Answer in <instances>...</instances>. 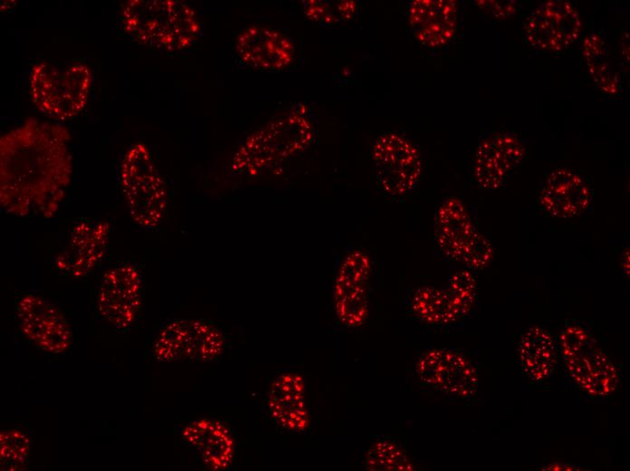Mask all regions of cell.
Masks as SVG:
<instances>
[{
  "mask_svg": "<svg viewBox=\"0 0 630 471\" xmlns=\"http://www.w3.org/2000/svg\"><path fill=\"white\" fill-rule=\"evenodd\" d=\"M266 406L272 420L285 430L302 433L310 426L306 386L298 373L285 372L272 381Z\"/></svg>",
  "mask_w": 630,
  "mask_h": 471,
  "instance_id": "20",
  "label": "cell"
},
{
  "mask_svg": "<svg viewBox=\"0 0 630 471\" xmlns=\"http://www.w3.org/2000/svg\"><path fill=\"white\" fill-rule=\"evenodd\" d=\"M142 303V279L132 264L111 267L104 273L97 295L100 316L117 330L129 328Z\"/></svg>",
  "mask_w": 630,
  "mask_h": 471,
  "instance_id": "12",
  "label": "cell"
},
{
  "mask_svg": "<svg viewBox=\"0 0 630 471\" xmlns=\"http://www.w3.org/2000/svg\"><path fill=\"white\" fill-rule=\"evenodd\" d=\"M406 20L416 42L430 48L442 47L456 34L457 5L450 0L410 1Z\"/></svg>",
  "mask_w": 630,
  "mask_h": 471,
  "instance_id": "19",
  "label": "cell"
},
{
  "mask_svg": "<svg viewBox=\"0 0 630 471\" xmlns=\"http://www.w3.org/2000/svg\"><path fill=\"white\" fill-rule=\"evenodd\" d=\"M445 290L463 318L469 316L477 300L475 276L469 271L455 273L449 278Z\"/></svg>",
  "mask_w": 630,
  "mask_h": 471,
  "instance_id": "27",
  "label": "cell"
},
{
  "mask_svg": "<svg viewBox=\"0 0 630 471\" xmlns=\"http://www.w3.org/2000/svg\"><path fill=\"white\" fill-rule=\"evenodd\" d=\"M582 54L591 78L597 89L607 95H616L621 91V80L616 72L611 51L598 33L585 36Z\"/></svg>",
  "mask_w": 630,
  "mask_h": 471,
  "instance_id": "24",
  "label": "cell"
},
{
  "mask_svg": "<svg viewBox=\"0 0 630 471\" xmlns=\"http://www.w3.org/2000/svg\"><path fill=\"white\" fill-rule=\"evenodd\" d=\"M71 133L60 122L27 118L0 137V206L20 217L52 218L72 180Z\"/></svg>",
  "mask_w": 630,
  "mask_h": 471,
  "instance_id": "1",
  "label": "cell"
},
{
  "mask_svg": "<svg viewBox=\"0 0 630 471\" xmlns=\"http://www.w3.org/2000/svg\"><path fill=\"white\" fill-rule=\"evenodd\" d=\"M540 470H551V471H560V470H565V471H575V470H582V468H579L578 466L573 465V464H568V463H560V462H555V463H550L545 466H540L539 467Z\"/></svg>",
  "mask_w": 630,
  "mask_h": 471,
  "instance_id": "30",
  "label": "cell"
},
{
  "mask_svg": "<svg viewBox=\"0 0 630 471\" xmlns=\"http://www.w3.org/2000/svg\"><path fill=\"white\" fill-rule=\"evenodd\" d=\"M434 243L448 260L469 269H482L492 259L489 239L476 230L466 206L457 197L444 200L435 213Z\"/></svg>",
  "mask_w": 630,
  "mask_h": 471,
  "instance_id": "7",
  "label": "cell"
},
{
  "mask_svg": "<svg viewBox=\"0 0 630 471\" xmlns=\"http://www.w3.org/2000/svg\"><path fill=\"white\" fill-rule=\"evenodd\" d=\"M414 371L421 385L446 396L467 399L477 394V366L463 351L426 349L418 356Z\"/></svg>",
  "mask_w": 630,
  "mask_h": 471,
  "instance_id": "9",
  "label": "cell"
},
{
  "mask_svg": "<svg viewBox=\"0 0 630 471\" xmlns=\"http://www.w3.org/2000/svg\"><path fill=\"white\" fill-rule=\"evenodd\" d=\"M314 137L310 121L299 112L253 133L235 153L233 168L255 175L309 147Z\"/></svg>",
  "mask_w": 630,
  "mask_h": 471,
  "instance_id": "6",
  "label": "cell"
},
{
  "mask_svg": "<svg viewBox=\"0 0 630 471\" xmlns=\"http://www.w3.org/2000/svg\"><path fill=\"white\" fill-rule=\"evenodd\" d=\"M119 186L132 221L145 229L158 227L167 208V189L145 144L137 142L123 155Z\"/></svg>",
  "mask_w": 630,
  "mask_h": 471,
  "instance_id": "5",
  "label": "cell"
},
{
  "mask_svg": "<svg viewBox=\"0 0 630 471\" xmlns=\"http://www.w3.org/2000/svg\"><path fill=\"white\" fill-rule=\"evenodd\" d=\"M364 468L368 470H414L401 444L392 437H379L364 451Z\"/></svg>",
  "mask_w": 630,
  "mask_h": 471,
  "instance_id": "25",
  "label": "cell"
},
{
  "mask_svg": "<svg viewBox=\"0 0 630 471\" xmlns=\"http://www.w3.org/2000/svg\"><path fill=\"white\" fill-rule=\"evenodd\" d=\"M225 349V337L215 326L200 320L176 319L160 331L153 353L158 360L164 362L181 359L211 361Z\"/></svg>",
  "mask_w": 630,
  "mask_h": 471,
  "instance_id": "10",
  "label": "cell"
},
{
  "mask_svg": "<svg viewBox=\"0 0 630 471\" xmlns=\"http://www.w3.org/2000/svg\"><path fill=\"white\" fill-rule=\"evenodd\" d=\"M581 16L567 0H549L539 5L525 18L524 41L543 52H560L580 36Z\"/></svg>",
  "mask_w": 630,
  "mask_h": 471,
  "instance_id": "11",
  "label": "cell"
},
{
  "mask_svg": "<svg viewBox=\"0 0 630 471\" xmlns=\"http://www.w3.org/2000/svg\"><path fill=\"white\" fill-rule=\"evenodd\" d=\"M358 6V1H303L307 18L322 26L336 25L340 22L353 20Z\"/></svg>",
  "mask_w": 630,
  "mask_h": 471,
  "instance_id": "26",
  "label": "cell"
},
{
  "mask_svg": "<svg viewBox=\"0 0 630 471\" xmlns=\"http://www.w3.org/2000/svg\"><path fill=\"white\" fill-rule=\"evenodd\" d=\"M91 82V71L84 63L62 67L42 61L35 62L30 70V98L40 112L64 122L84 110Z\"/></svg>",
  "mask_w": 630,
  "mask_h": 471,
  "instance_id": "3",
  "label": "cell"
},
{
  "mask_svg": "<svg viewBox=\"0 0 630 471\" xmlns=\"http://www.w3.org/2000/svg\"><path fill=\"white\" fill-rule=\"evenodd\" d=\"M594 195L587 181L565 168H556L545 179L539 196V208L548 216H582L592 208Z\"/></svg>",
  "mask_w": 630,
  "mask_h": 471,
  "instance_id": "17",
  "label": "cell"
},
{
  "mask_svg": "<svg viewBox=\"0 0 630 471\" xmlns=\"http://www.w3.org/2000/svg\"><path fill=\"white\" fill-rule=\"evenodd\" d=\"M362 251L348 255L335 279L333 300L336 315L347 327L362 324L368 312L371 258Z\"/></svg>",
  "mask_w": 630,
  "mask_h": 471,
  "instance_id": "14",
  "label": "cell"
},
{
  "mask_svg": "<svg viewBox=\"0 0 630 471\" xmlns=\"http://www.w3.org/2000/svg\"><path fill=\"white\" fill-rule=\"evenodd\" d=\"M477 5L495 18L504 19L516 12L514 1H477Z\"/></svg>",
  "mask_w": 630,
  "mask_h": 471,
  "instance_id": "29",
  "label": "cell"
},
{
  "mask_svg": "<svg viewBox=\"0 0 630 471\" xmlns=\"http://www.w3.org/2000/svg\"><path fill=\"white\" fill-rule=\"evenodd\" d=\"M184 439L196 448L204 463L212 470L230 466L234 457V439L222 421L200 418L189 422L182 430Z\"/></svg>",
  "mask_w": 630,
  "mask_h": 471,
  "instance_id": "21",
  "label": "cell"
},
{
  "mask_svg": "<svg viewBox=\"0 0 630 471\" xmlns=\"http://www.w3.org/2000/svg\"><path fill=\"white\" fill-rule=\"evenodd\" d=\"M109 222L82 218L72 226L67 242L55 258L59 271L73 277L90 274L103 259L109 245Z\"/></svg>",
  "mask_w": 630,
  "mask_h": 471,
  "instance_id": "15",
  "label": "cell"
},
{
  "mask_svg": "<svg viewBox=\"0 0 630 471\" xmlns=\"http://www.w3.org/2000/svg\"><path fill=\"white\" fill-rule=\"evenodd\" d=\"M558 338L566 372L576 387L593 397H606L616 389L618 369L586 323L567 322Z\"/></svg>",
  "mask_w": 630,
  "mask_h": 471,
  "instance_id": "4",
  "label": "cell"
},
{
  "mask_svg": "<svg viewBox=\"0 0 630 471\" xmlns=\"http://www.w3.org/2000/svg\"><path fill=\"white\" fill-rule=\"evenodd\" d=\"M15 312L21 332L34 346L61 352L71 345V324L51 301L28 293L18 301Z\"/></svg>",
  "mask_w": 630,
  "mask_h": 471,
  "instance_id": "13",
  "label": "cell"
},
{
  "mask_svg": "<svg viewBox=\"0 0 630 471\" xmlns=\"http://www.w3.org/2000/svg\"><path fill=\"white\" fill-rule=\"evenodd\" d=\"M238 60L245 66L269 71L288 67L294 57V44L284 33L265 26H251L235 41Z\"/></svg>",
  "mask_w": 630,
  "mask_h": 471,
  "instance_id": "18",
  "label": "cell"
},
{
  "mask_svg": "<svg viewBox=\"0 0 630 471\" xmlns=\"http://www.w3.org/2000/svg\"><path fill=\"white\" fill-rule=\"evenodd\" d=\"M119 26L135 43L166 52H182L199 42L202 25L195 10L177 0H128Z\"/></svg>",
  "mask_w": 630,
  "mask_h": 471,
  "instance_id": "2",
  "label": "cell"
},
{
  "mask_svg": "<svg viewBox=\"0 0 630 471\" xmlns=\"http://www.w3.org/2000/svg\"><path fill=\"white\" fill-rule=\"evenodd\" d=\"M558 342L544 328L535 326L523 332L518 346L522 373L536 383L547 381L558 362Z\"/></svg>",
  "mask_w": 630,
  "mask_h": 471,
  "instance_id": "22",
  "label": "cell"
},
{
  "mask_svg": "<svg viewBox=\"0 0 630 471\" xmlns=\"http://www.w3.org/2000/svg\"><path fill=\"white\" fill-rule=\"evenodd\" d=\"M406 310L408 314L434 328H449L463 320L445 288L415 289L406 300Z\"/></svg>",
  "mask_w": 630,
  "mask_h": 471,
  "instance_id": "23",
  "label": "cell"
},
{
  "mask_svg": "<svg viewBox=\"0 0 630 471\" xmlns=\"http://www.w3.org/2000/svg\"><path fill=\"white\" fill-rule=\"evenodd\" d=\"M527 147L514 133L485 134L478 142L474 160V178L485 189L502 187L524 160Z\"/></svg>",
  "mask_w": 630,
  "mask_h": 471,
  "instance_id": "16",
  "label": "cell"
},
{
  "mask_svg": "<svg viewBox=\"0 0 630 471\" xmlns=\"http://www.w3.org/2000/svg\"><path fill=\"white\" fill-rule=\"evenodd\" d=\"M1 463L6 469H21L29 454V438L18 430L1 433Z\"/></svg>",
  "mask_w": 630,
  "mask_h": 471,
  "instance_id": "28",
  "label": "cell"
},
{
  "mask_svg": "<svg viewBox=\"0 0 630 471\" xmlns=\"http://www.w3.org/2000/svg\"><path fill=\"white\" fill-rule=\"evenodd\" d=\"M372 159L378 187L386 196L400 197L417 186L422 153L406 134L389 130L380 135L374 143Z\"/></svg>",
  "mask_w": 630,
  "mask_h": 471,
  "instance_id": "8",
  "label": "cell"
}]
</instances>
